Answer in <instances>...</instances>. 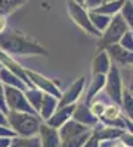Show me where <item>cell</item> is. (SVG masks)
<instances>
[{
    "label": "cell",
    "mask_w": 133,
    "mask_h": 147,
    "mask_svg": "<svg viewBox=\"0 0 133 147\" xmlns=\"http://www.w3.org/2000/svg\"><path fill=\"white\" fill-rule=\"evenodd\" d=\"M0 50L10 56H49L42 44L15 30H6L0 34Z\"/></svg>",
    "instance_id": "obj_1"
},
{
    "label": "cell",
    "mask_w": 133,
    "mask_h": 147,
    "mask_svg": "<svg viewBox=\"0 0 133 147\" xmlns=\"http://www.w3.org/2000/svg\"><path fill=\"white\" fill-rule=\"evenodd\" d=\"M8 121H9V127L19 137L39 136L40 127L44 122L40 118V115H31V113H24V112H9Z\"/></svg>",
    "instance_id": "obj_2"
},
{
    "label": "cell",
    "mask_w": 133,
    "mask_h": 147,
    "mask_svg": "<svg viewBox=\"0 0 133 147\" xmlns=\"http://www.w3.org/2000/svg\"><path fill=\"white\" fill-rule=\"evenodd\" d=\"M129 25L124 21V18L121 16V13H118L115 16H113L111 24L108 25V28L105 30V32L99 37L98 41V52L101 50H106L110 46L113 44H118L120 40L123 38V35L129 31Z\"/></svg>",
    "instance_id": "obj_3"
},
{
    "label": "cell",
    "mask_w": 133,
    "mask_h": 147,
    "mask_svg": "<svg viewBox=\"0 0 133 147\" xmlns=\"http://www.w3.org/2000/svg\"><path fill=\"white\" fill-rule=\"evenodd\" d=\"M67 5H68V13H70L71 19L74 21L84 32H87L90 35H96V37H101L102 35L98 30L95 28V25L92 24L89 12H87V9L84 7L83 5L74 2V0H68Z\"/></svg>",
    "instance_id": "obj_4"
},
{
    "label": "cell",
    "mask_w": 133,
    "mask_h": 147,
    "mask_svg": "<svg viewBox=\"0 0 133 147\" xmlns=\"http://www.w3.org/2000/svg\"><path fill=\"white\" fill-rule=\"evenodd\" d=\"M5 87H6V102L9 112H24V113L39 115L35 112V109L30 105L25 91L15 87H9V85H5Z\"/></svg>",
    "instance_id": "obj_5"
},
{
    "label": "cell",
    "mask_w": 133,
    "mask_h": 147,
    "mask_svg": "<svg viewBox=\"0 0 133 147\" xmlns=\"http://www.w3.org/2000/svg\"><path fill=\"white\" fill-rule=\"evenodd\" d=\"M105 91H106L108 97L113 100V103H115L118 106H123V96H124L123 80H121V74H120V68L114 63L106 75Z\"/></svg>",
    "instance_id": "obj_6"
},
{
    "label": "cell",
    "mask_w": 133,
    "mask_h": 147,
    "mask_svg": "<svg viewBox=\"0 0 133 147\" xmlns=\"http://www.w3.org/2000/svg\"><path fill=\"white\" fill-rule=\"evenodd\" d=\"M27 74H28V77H30V81L33 82L34 87H37L40 88L42 91L47 93V94H52V96H56L59 100H61V90H59L58 87V84L53 82L52 80H49L47 77L42 75V74L39 72H35V71H31V69H27Z\"/></svg>",
    "instance_id": "obj_7"
},
{
    "label": "cell",
    "mask_w": 133,
    "mask_h": 147,
    "mask_svg": "<svg viewBox=\"0 0 133 147\" xmlns=\"http://www.w3.org/2000/svg\"><path fill=\"white\" fill-rule=\"evenodd\" d=\"M0 63L3 65V68L9 69L10 72H14L16 77H19L24 82L28 85L30 88L34 87L33 82L30 81V77H28V74H27V69H25V68H22L14 57H12L10 55H8V53H5L3 50H0Z\"/></svg>",
    "instance_id": "obj_8"
},
{
    "label": "cell",
    "mask_w": 133,
    "mask_h": 147,
    "mask_svg": "<svg viewBox=\"0 0 133 147\" xmlns=\"http://www.w3.org/2000/svg\"><path fill=\"white\" fill-rule=\"evenodd\" d=\"M84 84H86V78L80 77L72 82L70 87L62 93V97L59 100V107L61 106H68V105H76L77 100L80 99V96L84 90Z\"/></svg>",
    "instance_id": "obj_9"
},
{
    "label": "cell",
    "mask_w": 133,
    "mask_h": 147,
    "mask_svg": "<svg viewBox=\"0 0 133 147\" xmlns=\"http://www.w3.org/2000/svg\"><path fill=\"white\" fill-rule=\"evenodd\" d=\"M113 63L117 66H133V52L124 49L120 44H113L106 49Z\"/></svg>",
    "instance_id": "obj_10"
},
{
    "label": "cell",
    "mask_w": 133,
    "mask_h": 147,
    "mask_svg": "<svg viewBox=\"0 0 133 147\" xmlns=\"http://www.w3.org/2000/svg\"><path fill=\"white\" fill-rule=\"evenodd\" d=\"M72 119L77 121V122H80V124H83V125L89 127V128H92V129H95L96 127H98V125L101 124V119H99L98 116H96V115L92 112L90 107H89L86 103L77 105Z\"/></svg>",
    "instance_id": "obj_11"
},
{
    "label": "cell",
    "mask_w": 133,
    "mask_h": 147,
    "mask_svg": "<svg viewBox=\"0 0 133 147\" xmlns=\"http://www.w3.org/2000/svg\"><path fill=\"white\" fill-rule=\"evenodd\" d=\"M76 107H77V103L76 105H68V106L58 107V110L53 113V116L49 121H46V124L49 125V127H53V128L59 129L62 125H65L68 121L72 119L74 112H76Z\"/></svg>",
    "instance_id": "obj_12"
},
{
    "label": "cell",
    "mask_w": 133,
    "mask_h": 147,
    "mask_svg": "<svg viewBox=\"0 0 133 147\" xmlns=\"http://www.w3.org/2000/svg\"><path fill=\"white\" fill-rule=\"evenodd\" d=\"M113 66V60L106 50H101L96 53L92 60V75H108Z\"/></svg>",
    "instance_id": "obj_13"
},
{
    "label": "cell",
    "mask_w": 133,
    "mask_h": 147,
    "mask_svg": "<svg viewBox=\"0 0 133 147\" xmlns=\"http://www.w3.org/2000/svg\"><path fill=\"white\" fill-rule=\"evenodd\" d=\"M40 140H42V147H61V137H59V129L49 127L43 122L40 127Z\"/></svg>",
    "instance_id": "obj_14"
},
{
    "label": "cell",
    "mask_w": 133,
    "mask_h": 147,
    "mask_svg": "<svg viewBox=\"0 0 133 147\" xmlns=\"http://www.w3.org/2000/svg\"><path fill=\"white\" fill-rule=\"evenodd\" d=\"M90 129L92 128L80 124V122H77L74 119H71L65 125H62L61 128H59V137H61V141H67V140H70L72 137H77V136H80V134L87 132Z\"/></svg>",
    "instance_id": "obj_15"
},
{
    "label": "cell",
    "mask_w": 133,
    "mask_h": 147,
    "mask_svg": "<svg viewBox=\"0 0 133 147\" xmlns=\"http://www.w3.org/2000/svg\"><path fill=\"white\" fill-rule=\"evenodd\" d=\"M58 107H59V99H58V97L44 93V99H43V103H42L39 115L46 122V121H49L53 116V113L58 110Z\"/></svg>",
    "instance_id": "obj_16"
},
{
    "label": "cell",
    "mask_w": 133,
    "mask_h": 147,
    "mask_svg": "<svg viewBox=\"0 0 133 147\" xmlns=\"http://www.w3.org/2000/svg\"><path fill=\"white\" fill-rule=\"evenodd\" d=\"M126 132L124 128H115V127H108V125H98L95 129H93V134L98 137L101 141L102 140H111V141H115V140H120V137Z\"/></svg>",
    "instance_id": "obj_17"
},
{
    "label": "cell",
    "mask_w": 133,
    "mask_h": 147,
    "mask_svg": "<svg viewBox=\"0 0 133 147\" xmlns=\"http://www.w3.org/2000/svg\"><path fill=\"white\" fill-rule=\"evenodd\" d=\"M105 84H106V75H92V82L87 88V94H86V103L87 106L95 100V97L101 93L102 88H105Z\"/></svg>",
    "instance_id": "obj_18"
},
{
    "label": "cell",
    "mask_w": 133,
    "mask_h": 147,
    "mask_svg": "<svg viewBox=\"0 0 133 147\" xmlns=\"http://www.w3.org/2000/svg\"><path fill=\"white\" fill-rule=\"evenodd\" d=\"M0 81H2L5 85H9V87H15V88H19L22 91H27L30 87L24 82L19 77H16L14 72H10L9 69L6 68H2L0 69Z\"/></svg>",
    "instance_id": "obj_19"
},
{
    "label": "cell",
    "mask_w": 133,
    "mask_h": 147,
    "mask_svg": "<svg viewBox=\"0 0 133 147\" xmlns=\"http://www.w3.org/2000/svg\"><path fill=\"white\" fill-rule=\"evenodd\" d=\"M89 15H90L92 24H93L95 28L98 30L101 34H104V32H105V30L108 28V25H110L111 21H113V16L98 13V12H95V10H89Z\"/></svg>",
    "instance_id": "obj_20"
},
{
    "label": "cell",
    "mask_w": 133,
    "mask_h": 147,
    "mask_svg": "<svg viewBox=\"0 0 133 147\" xmlns=\"http://www.w3.org/2000/svg\"><path fill=\"white\" fill-rule=\"evenodd\" d=\"M121 118H123V115H121V109H120V106L115 105V103H113V105H108L106 106L105 113L101 118V124L110 125L111 122L118 121V119H121Z\"/></svg>",
    "instance_id": "obj_21"
},
{
    "label": "cell",
    "mask_w": 133,
    "mask_h": 147,
    "mask_svg": "<svg viewBox=\"0 0 133 147\" xmlns=\"http://www.w3.org/2000/svg\"><path fill=\"white\" fill-rule=\"evenodd\" d=\"M124 3H126V0H113V2L106 3V5L98 7V9H95V12L102 13V15H108V16H115L121 12Z\"/></svg>",
    "instance_id": "obj_22"
},
{
    "label": "cell",
    "mask_w": 133,
    "mask_h": 147,
    "mask_svg": "<svg viewBox=\"0 0 133 147\" xmlns=\"http://www.w3.org/2000/svg\"><path fill=\"white\" fill-rule=\"evenodd\" d=\"M25 96H27L30 105L35 109V112L39 113L40 107H42V103H43V99H44V91H42L37 87H33V88H28L25 91Z\"/></svg>",
    "instance_id": "obj_23"
},
{
    "label": "cell",
    "mask_w": 133,
    "mask_h": 147,
    "mask_svg": "<svg viewBox=\"0 0 133 147\" xmlns=\"http://www.w3.org/2000/svg\"><path fill=\"white\" fill-rule=\"evenodd\" d=\"M10 147H42L40 136H33V137H14L12 138Z\"/></svg>",
    "instance_id": "obj_24"
},
{
    "label": "cell",
    "mask_w": 133,
    "mask_h": 147,
    "mask_svg": "<svg viewBox=\"0 0 133 147\" xmlns=\"http://www.w3.org/2000/svg\"><path fill=\"white\" fill-rule=\"evenodd\" d=\"M92 134H93V129L87 131V132H83L80 134V136L77 137H72L67 141H62L61 143V147H83L84 144L87 143V140L92 137Z\"/></svg>",
    "instance_id": "obj_25"
},
{
    "label": "cell",
    "mask_w": 133,
    "mask_h": 147,
    "mask_svg": "<svg viewBox=\"0 0 133 147\" xmlns=\"http://www.w3.org/2000/svg\"><path fill=\"white\" fill-rule=\"evenodd\" d=\"M123 112L124 116L129 118L130 121H133V93L130 90H124V96H123Z\"/></svg>",
    "instance_id": "obj_26"
},
{
    "label": "cell",
    "mask_w": 133,
    "mask_h": 147,
    "mask_svg": "<svg viewBox=\"0 0 133 147\" xmlns=\"http://www.w3.org/2000/svg\"><path fill=\"white\" fill-rule=\"evenodd\" d=\"M120 13H121V16L127 22L129 28L133 31V0H126V3H124Z\"/></svg>",
    "instance_id": "obj_27"
},
{
    "label": "cell",
    "mask_w": 133,
    "mask_h": 147,
    "mask_svg": "<svg viewBox=\"0 0 133 147\" xmlns=\"http://www.w3.org/2000/svg\"><path fill=\"white\" fill-rule=\"evenodd\" d=\"M106 106L108 105H105L104 102H101V100H93L90 105H89V107H90V110H92V112L96 115V116H98L99 119L102 118V115L105 113V109H106Z\"/></svg>",
    "instance_id": "obj_28"
},
{
    "label": "cell",
    "mask_w": 133,
    "mask_h": 147,
    "mask_svg": "<svg viewBox=\"0 0 133 147\" xmlns=\"http://www.w3.org/2000/svg\"><path fill=\"white\" fill-rule=\"evenodd\" d=\"M118 44H120V46H123L124 49H127V50L133 52V31L129 30V31L123 35V38L120 40Z\"/></svg>",
    "instance_id": "obj_29"
},
{
    "label": "cell",
    "mask_w": 133,
    "mask_h": 147,
    "mask_svg": "<svg viewBox=\"0 0 133 147\" xmlns=\"http://www.w3.org/2000/svg\"><path fill=\"white\" fill-rule=\"evenodd\" d=\"M0 110L6 115L9 113V107H8V102H6V87L2 81H0Z\"/></svg>",
    "instance_id": "obj_30"
},
{
    "label": "cell",
    "mask_w": 133,
    "mask_h": 147,
    "mask_svg": "<svg viewBox=\"0 0 133 147\" xmlns=\"http://www.w3.org/2000/svg\"><path fill=\"white\" fill-rule=\"evenodd\" d=\"M110 2H113V0H84V7L89 10H95V9H98V7L110 3Z\"/></svg>",
    "instance_id": "obj_31"
},
{
    "label": "cell",
    "mask_w": 133,
    "mask_h": 147,
    "mask_svg": "<svg viewBox=\"0 0 133 147\" xmlns=\"http://www.w3.org/2000/svg\"><path fill=\"white\" fill-rule=\"evenodd\" d=\"M2 137H9V138H14L16 137L15 131L12 129L10 127H6V125H0V138Z\"/></svg>",
    "instance_id": "obj_32"
},
{
    "label": "cell",
    "mask_w": 133,
    "mask_h": 147,
    "mask_svg": "<svg viewBox=\"0 0 133 147\" xmlns=\"http://www.w3.org/2000/svg\"><path fill=\"white\" fill-rule=\"evenodd\" d=\"M120 141H121L124 146H127V147H133V134H130L126 129V132L123 134L121 137H120Z\"/></svg>",
    "instance_id": "obj_33"
},
{
    "label": "cell",
    "mask_w": 133,
    "mask_h": 147,
    "mask_svg": "<svg viewBox=\"0 0 133 147\" xmlns=\"http://www.w3.org/2000/svg\"><path fill=\"white\" fill-rule=\"evenodd\" d=\"M99 144H101V140L95 136V134H92V137L87 140V143L84 144L83 147H99Z\"/></svg>",
    "instance_id": "obj_34"
},
{
    "label": "cell",
    "mask_w": 133,
    "mask_h": 147,
    "mask_svg": "<svg viewBox=\"0 0 133 147\" xmlns=\"http://www.w3.org/2000/svg\"><path fill=\"white\" fill-rule=\"evenodd\" d=\"M10 146H12V138H9V137L0 138V147H10Z\"/></svg>",
    "instance_id": "obj_35"
},
{
    "label": "cell",
    "mask_w": 133,
    "mask_h": 147,
    "mask_svg": "<svg viewBox=\"0 0 133 147\" xmlns=\"http://www.w3.org/2000/svg\"><path fill=\"white\" fill-rule=\"evenodd\" d=\"M6 31V16L0 13V34Z\"/></svg>",
    "instance_id": "obj_36"
},
{
    "label": "cell",
    "mask_w": 133,
    "mask_h": 147,
    "mask_svg": "<svg viewBox=\"0 0 133 147\" xmlns=\"http://www.w3.org/2000/svg\"><path fill=\"white\" fill-rule=\"evenodd\" d=\"M0 125H6L9 127V121H8V115L3 113L2 110H0Z\"/></svg>",
    "instance_id": "obj_37"
},
{
    "label": "cell",
    "mask_w": 133,
    "mask_h": 147,
    "mask_svg": "<svg viewBox=\"0 0 133 147\" xmlns=\"http://www.w3.org/2000/svg\"><path fill=\"white\" fill-rule=\"evenodd\" d=\"M124 124H126V129H127L130 134H133V121H130L129 118L124 116Z\"/></svg>",
    "instance_id": "obj_38"
},
{
    "label": "cell",
    "mask_w": 133,
    "mask_h": 147,
    "mask_svg": "<svg viewBox=\"0 0 133 147\" xmlns=\"http://www.w3.org/2000/svg\"><path fill=\"white\" fill-rule=\"evenodd\" d=\"M113 146H114V141L111 140H102L99 144V147H113Z\"/></svg>",
    "instance_id": "obj_39"
},
{
    "label": "cell",
    "mask_w": 133,
    "mask_h": 147,
    "mask_svg": "<svg viewBox=\"0 0 133 147\" xmlns=\"http://www.w3.org/2000/svg\"><path fill=\"white\" fill-rule=\"evenodd\" d=\"M113 147H127V146H124V144H123L121 141H120V140H115V141H114V146H113Z\"/></svg>",
    "instance_id": "obj_40"
},
{
    "label": "cell",
    "mask_w": 133,
    "mask_h": 147,
    "mask_svg": "<svg viewBox=\"0 0 133 147\" xmlns=\"http://www.w3.org/2000/svg\"><path fill=\"white\" fill-rule=\"evenodd\" d=\"M130 75H132V78H130V91L133 93V66H132V71H130Z\"/></svg>",
    "instance_id": "obj_41"
},
{
    "label": "cell",
    "mask_w": 133,
    "mask_h": 147,
    "mask_svg": "<svg viewBox=\"0 0 133 147\" xmlns=\"http://www.w3.org/2000/svg\"><path fill=\"white\" fill-rule=\"evenodd\" d=\"M74 2H77V3H80V5L84 6V0H74Z\"/></svg>",
    "instance_id": "obj_42"
},
{
    "label": "cell",
    "mask_w": 133,
    "mask_h": 147,
    "mask_svg": "<svg viewBox=\"0 0 133 147\" xmlns=\"http://www.w3.org/2000/svg\"><path fill=\"white\" fill-rule=\"evenodd\" d=\"M2 68H3V65H2V63H0V69H2Z\"/></svg>",
    "instance_id": "obj_43"
}]
</instances>
